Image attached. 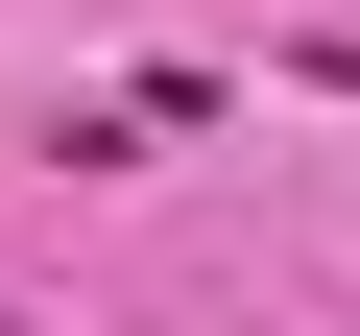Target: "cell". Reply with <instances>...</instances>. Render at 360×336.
<instances>
[{
	"mask_svg": "<svg viewBox=\"0 0 360 336\" xmlns=\"http://www.w3.org/2000/svg\"><path fill=\"white\" fill-rule=\"evenodd\" d=\"M0 336H25V312H0Z\"/></svg>",
	"mask_w": 360,
	"mask_h": 336,
	"instance_id": "1",
	"label": "cell"
}]
</instances>
